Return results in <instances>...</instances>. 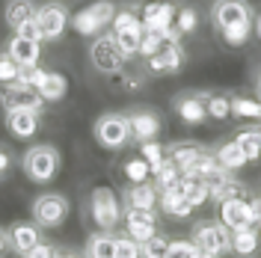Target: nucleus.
Returning <instances> with one entry per match:
<instances>
[{
	"instance_id": "obj_7",
	"label": "nucleus",
	"mask_w": 261,
	"mask_h": 258,
	"mask_svg": "<svg viewBox=\"0 0 261 258\" xmlns=\"http://www.w3.org/2000/svg\"><path fill=\"white\" fill-rule=\"evenodd\" d=\"M172 3L166 0H148L140 12V21H143V33H163L166 42H181V33L172 27Z\"/></svg>"
},
{
	"instance_id": "obj_41",
	"label": "nucleus",
	"mask_w": 261,
	"mask_h": 258,
	"mask_svg": "<svg viewBox=\"0 0 261 258\" xmlns=\"http://www.w3.org/2000/svg\"><path fill=\"white\" fill-rule=\"evenodd\" d=\"M199 249H196L193 241H169V249L163 258H196Z\"/></svg>"
},
{
	"instance_id": "obj_21",
	"label": "nucleus",
	"mask_w": 261,
	"mask_h": 258,
	"mask_svg": "<svg viewBox=\"0 0 261 258\" xmlns=\"http://www.w3.org/2000/svg\"><path fill=\"white\" fill-rule=\"evenodd\" d=\"M181 175H193V178H199V181H208V184H214L217 178H223V175H228L226 169L220 166V161H217V154H211V151H202L199 158H196Z\"/></svg>"
},
{
	"instance_id": "obj_26",
	"label": "nucleus",
	"mask_w": 261,
	"mask_h": 258,
	"mask_svg": "<svg viewBox=\"0 0 261 258\" xmlns=\"http://www.w3.org/2000/svg\"><path fill=\"white\" fill-rule=\"evenodd\" d=\"M36 3L33 0H9L6 3V12H3V21L12 27V30H18L21 24H27V21H33L36 18Z\"/></svg>"
},
{
	"instance_id": "obj_43",
	"label": "nucleus",
	"mask_w": 261,
	"mask_h": 258,
	"mask_svg": "<svg viewBox=\"0 0 261 258\" xmlns=\"http://www.w3.org/2000/svg\"><path fill=\"white\" fill-rule=\"evenodd\" d=\"M116 258H140V243L134 238H116Z\"/></svg>"
},
{
	"instance_id": "obj_40",
	"label": "nucleus",
	"mask_w": 261,
	"mask_h": 258,
	"mask_svg": "<svg viewBox=\"0 0 261 258\" xmlns=\"http://www.w3.org/2000/svg\"><path fill=\"white\" fill-rule=\"evenodd\" d=\"M148 175H151V169H148V163L143 161V158H130V161L125 163V178H128L130 184L148 181Z\"/></svg>"
},
{
	"instance_id": "obj_37",
	"label": "nucleus",
	"mask_w": 261,
	"mask_h": 258,
	"mask_svg": "<svg viewBox=\"0 0 261 258\" xmlns=\"http://www.w3.org/2000/svg\"><path fill=\"white\" fill-rule=\"evenodd\" d=\"M143 145V151H140V158L148 163V169L154 172L158 166H161L163 161H166V148H163L161 143H154V140H148V143H140Z\"/></svg>"
},
{
	"instance_id": "obj_51",
	"label": "nucleus",
	"mask_w": 261,
	"mask_h": 258,
	"mask_svg": "<svg viewBox=\"0 0 261 258\" xmlns=\"http://www.w3.org/2000/svg\"><path fill=\"white\" fill-rule=\"evenodd\" d=\"M255 228H258V235H261V217H258V223H255Z\"/></svg>"
},
{
	"instance_id": "obj_10",
	"label": "nucleus",
	"mask_w": 261,
	"mask_h": 258,
	"mask_svg": "<svg viewBox=\"0 0 261 258\" xmlns=\"http://www.w3.org/2000/svg\"><path fill=\"white\" fill-rule=\"evenodd\" d=\"M36 27L42 33V42H57L71 27V15L65 3H45L36 9Z\"/></svg>"
},
{
	"instance_id": "obj_4",
	"label": "nucleus",
	"mask_w": 261,
	"mask_h": 258,
	"mask_svg": "<svg viewBox=\"0 0 261 258\" xmlns=\"http://www.w3.org/2000/svg\"><path fill=\"white\" fill-rule=\"evenodd\" d=\"M92 137L101 148L116 151L122 145L130 143V125H128V113H104L95 119L92 125Z\"/></svg>"
},
{
	"instance_id": "obj_33",
	"label": "nucleus",
	"mask_w": 261,
	"mask_h": 258,
	"mask_svg": "<svg viewBox=\"0 0 261 258\" xmlns=\"http://www.w3.org/2000/svg\"><path fill=\"white\" fill-rule=\"evenodd\" d=\"M151 178H154V187H158V190H166V187H175V184L181 181V169L166 158V161L151 172Z\"/></svg>"
},
{
	"instance_id": "obj_9",
	"label": "nucleus",
	"mask_w": 261,
	"mask_h": 258,
	"mask_svg": "<svg viewBox=\"0 0 261 258\" xmlns=\"http://www.w3.org/2000/svg\"><path fill=\"white\" fill-rule=\"evenodd\" d=\"M89 63H92V68H95L98 74L116 78V74L125 68V57L119 54L113 36H104V33H101V36L92 39V45H89Z\"/></svg>"
},
{
	"instance_id": "obj_13",
	"label": "nucleus",
	"mask_w": 261,
	"mask_h": 258,
	"mask_svg": "<svg viewBox=\"0 0 261 258\" xmlns=\"http://www.w3.org/2000/svg\"><path fill=\"white\" fill-rule=\"evenodd\" d=\"M211 21L217 30L241 24V21H252V9L246 0H217L211 6Z\"/></svg>"
},
{
	"instance_id": "obj_44",
	"label": "nucleus",
	"mask_w": 261,
	"mask_h": 258,
	"mask_svg": "<svg viewBox=\"0 0 261 258\" xmlns=\"http://www.w3.org/2000/svg\"><path fill=\"white\" fill-rule=\"evenodd\" d=\"M24 258H60V249L50 246V243H45V241H39Z\"/></svg>"
},
{
	"instance_id": "obj_49",
	"label": "nucleus",
	"mask_w": 261,
	"mask_h": 258,
	"mask_svg": "<svg viewBox=\"0 0 261 258\" xmlns=\"http://www.w3.org/2000/svg\"><path fill=\"white\" fill-rule=\"evenodd\" d=\"M255 98H261V71H258V78H255Z\"/></svg>"
},
{
	"instance_id": "obj_23",
	"label": "nucleus",
	"mask_w": 261,
	"mask_h": 258,
	"mask_svg": "<svg viewBox=\"0 0 261 258\" xmlns=\"http://www.w3.org/2000/svg\"><path fill=\"white\" fill-rule=\"evenodd\" d=\"M36 92L42 95L45 104H57V101H63L68 95V81H65V74H60V71H45V78L39 81Z\"/></svg>"
},
{
	"instance_id": "obj_5",
	"label": "nucleus",
	"mask_w": 261,
	"mask_h": 258,
	"mask_svg": "<svg viewBox=\"0 0 261 258\" xmlns=\"http://www.w3.org/2000/svg\"><path fill=\"white\" fill-rule=\"evenodd\" d=\"M89 214H92V223L101 231H110L122 223V199L116 196V190L110 187H95L89 196Z\"/></svg>"
},
{
	"instance_id": "obj_48",
	"label": "nucleus",
	"mask_w": 261,
	"mask_h": 258,
	"mask_svg": "<svg viewBox=\"0 0 261 258\" xmlns=\"http://www.w3.org/2000/svg\"><path fill=\"white\" fill-rule=\"evenodd\" d=\"M252 30H255V36H258V39H261V12H258V18L252 21Z\"/></svg>"
},
{
	"instance_id": "obj_46",
	"label": "nucleus",
	"mask_w": 261,
	"mask_h": 258,
	"mask_svg": "<svg viewBox=\"0 0 261 258\" xmlns=\"http://www.w3.org/2000/svg\"><path fill=\"white\" fill-rule=\"evenodd\" d=\"M9 169H12V151L6 145H0V178L9 175Z\"/></svg>"
},
{
	"instance_id": "obj_31",
	"label": "nucleus",
	"mask_w": 261,
	"mask_h": 258,
	"mask_svg": "<svg viewBox=\"0 0 261 258\" xmlns=\"http://www.w3.org/2000/svg\"><path fill=\"white\" fill-rule=\"evenodd\" d=\"M211 187V199L220 205V202H226V199H234V196H244V184L238 181V178H231V175H223V178H217L214 184H208Z\"/></svg>"
},
{
	"instance_id": "obj_28",
	"label": "nucleus",
	"mask_w": 261,
	"mask_h": 258,
	"mask_svg": "<svg viewBox=\"0 0 261 258\" xmlns=\"http://www.w3.org/2000/svg\"><path fill=\"white\" fill-rule=\"evenodd\" d=\"M234 143L244 148V154H246V163H252V161H258L261 158V128H244V131H238V137H234Z\"/></svg>"
},
{
	"instance_id": "obj_30",
	"label": "nucleus",
	"mask_w": 261,
	"mask_h": 258,
	"mask_svg": "<svg viewBox=\"0 0 261 258\" xmlns=\"http://www.w3.org/2000/svg\"><path fill=\"white\" fill-rule=\"evenodd\" d=\"M217 161H220V166H223L226 172H234V169H244V166H246V154H244V148L231 140V143L220 145Z\"/></svg>"
},
{
	"instance_id": "obj_47",
	"label": "nucleus",
	"mask_w": 261,
	"mask_h": 258,
	"mask_svg": "<svg viewBox=\"0 0 261 258\" xmlns=\"http://www.w3.org/2000/svg\"><path fill=\"white\" fill-rule=\"evenodd\" d=\"M6 249H9V241H6V231L0 228V258H3V252H6Z\"/></svg>"
},
{
	"instance_id": "obj_14",
	"label": "nucleus",
	"mask_w": 261,
	"mask_h": 258,
	"mask_svg": "<svg viewBox=\"0 0 261 258\" xmlns=\"http://www.w3.org/2000/svg\"><path fill=\"white\" fill-rule=\"evenodd\" d=\"M122 220H125V231H128V238H134L137 243H143V241H148V238L158 235V217H154V211L125 208Z\"/></svg>"
},
{
	"instance_id": "obj_12",
	"label": "nucleus",
	"mask_w": 261,
	"mask_h": 258,
	"mask_svg": "<svg viewBox=\"0 0 261 258\" xmlns=\"http://www.w3.org/2000/svg\"><path fill=\"white\" fill-rule=\"evenodd\" d=\"M128 125H130V140H137V143L158 140V134H161V128H163L161 113H158V110H146V107L130 110L128 113Z\"/></svg>"
},
{
	"instance_id": "obj_38",
	"label": "nucleus",
	"mask_w": 261,
	"mask_h": 258,
	"mask_svg": "<svg viewBox=\"0 0 261 258\" xmlns=\"http://www.w3.org/2000/svg\"><path fill=\"white\" fill-rule=\"evenodd\" d=\"M172 27H175L181 36H190V33H196V27H199L196 9H190V6H181L178 15H175V21H172Z\"/></svg>"
},
{
	"instance_id": "obj_27",
	"label": "nucleus",
	"mask_w": 261,
	"mask_h": 258,
	"mask_svg": "<svg viewBox=\"0 0 261 258\" xmlns=\"http://www.w3.org/2000/svg\"><path fill=\"white\" fill-rule=\"evenodd\" d=\"M83 258H116V235L110 231H98L86 241Z\"/></svg>"
},
{
	"instance_id": "obj_3",
	"label": "nucleus",
	"mask_w": 261,
	"mask_h": 258,
	"mask_svg": "<svg viewBox=\"0 0 261 258\" xmlns=\"http://www.w3.org/2000/svg\"><path fill=\"white\" fill-rule=\"evenodd\" d=\"M190 241L196 243V249L202 255H226L231 252V231H228L220 220H205V223H196Z\"/></svg>"
},
{
	"instance_id": "obj_34",
	"label": "nucleus",
	"mask_w": 261,
	"mask_h": 258,
	"mask_svg": "<svg viewBox=\"0 0 261 258\" xmlns=\"http://www.w3.org/2000/svg\"><path fill=\"white\" fill-rule=\"evenodd\" d=\"M223 36V42L231 45V48H241L246 39H249V33H252V21H241V24H231V27H223V30H217Z\"/></svg>"
},
{
	"instance_id": "obj_42",
	"label": "nucleus",
	"mask_w": 261,
	"mask_h": 258,
	"mask_svg": "<svg viewBox=\"0 0 261 258\" xmlns=\"http://www.w3.org/2000/svg\"><path fill=\"white\" fill-rule=\"evenodd\" d=\"M163 33H143V42H140V57H151V54H158L163 48Z\"/></svg>"
},
{
	"instance_id": "obj_2",
	"label": "nucleus",
	"mask_w": 261,
	"mask_h": 258,
	"mask_svg": "<svg viewBox=\"0 0 261 258\" xmlns=\"http://www.w3.org/2000/svg\"><path fill=\"white\" fill-rule=\"evenodd\" d=\"M116 3L113 0H95V3H89V6H83L77 15H71V27L77 36H89V39H95L104 33V27H110L116 18Z\"/></svg>"
},
{
	"instance_id": "obj_18",
	"label": "nucleus",
	"mask_w": 261,
	"mask_h": 258,
	"mask_svg": "<svg viewBox=\"0 0 261 258\" xmlns=\"http://www.w3.org/2000/svg\"><path fill=\"white\" fill-rule=\"evenodd\" d=\"M175 113L184 125H202L208 119V110H205V95L202 92H181L175 98Z\"/></svg>"
},
{
	"instance_id": "obj_29",
	"label": "nucleus",
	"mask_w": 261,
	"mask_h": 258,
	"mask_svg": "<svg viewBox=\"0 0 261 258\" xmlns=\"http://www.w3.org/2000/svg\"><path fill=\"white\" fill-rule=\"evenodd\" d=\"M202 151H205V148H202V145H196V143H175L172 148H166V158L175 163L181 172H184V169H187V166L202 154Z\"/></svg>"
},
{
	"instance_id": "obj_45",
	"label": "nucleus",
	"mask_w": 261,
	"mask_h": 258,
	"mask_svg": "<svg viewBox=\"0 0 261 258\" xmlns=\"http://www.w3.org/2000/svg\"><path fill=\"white\" fill-rule=\"evenodd\" d=\"M15 33L18 36H24V39H33V42H42V33H39V27H36V18L27 21V24H21Z\"/></svg>"
},
{
	"instance_id": "obj_17",
	"label": "nucleus",
	"mask_w": 261,
	"mask_h": 258,
	"mask_svg": "<svg viewBox=\"0 0 261 258\" xmlns=\"http://www.w3.org/2000/svg\"><path fill=\"white\" fill-rule=\"evenodd\" d=\"M6 113V128L15 140H33L39 128H42V116L33 113V110H3Z\"/></svg>"
},
{
	"instance_id": "obj_22",
	"label": "nucleus",
	"mask_w": 261,
	"mask_h": 258,
	"mask_svg": "<svg viewBox=\"0 0 261 258\" xmlns=\"http://www.w3.org/2000/svg\"><path fill=\"white\" fill-rule=\"evenodd\" d=\"M158 205L166 217H172V220H187L193 208L184 202V193H181V187H166V190H158Z\"/></svg>"
},
{
	"instance_id": "obj_20",
	"label": "nucleus",
	"mask_w": 261,
	"mask_h": 258,
	"mask_svg": "<svg viewBox=\"0 0 261 258\" xmlns=\"http://www.w3.org/2000/svg\"><path fill=\"white\" fill-rule=\"evenodd\" d=\"M125 208H140V211H154L158 208V187L154 181H137L125 190Z\"/></svg>"
},
{
	"instance_id": "obj_6",
	"label": "nucleus",
	"mask_w": 261,
	"mask_h": 258,
	"mask_svg": "<svg viewBox=\"0 0 261 258\" xmlns=\"http://www.w3.org/2000/svg\"><path fill=\"white\" fill-rule=\"evenodd\" d=\"M71 205L63 193H42L33 199V223L39 228H60L68 220Z\"/></svg>"
},
{
	"instance_id": "obj_52",
	"label": "nucleus",
	"mask_w": 261,
	"mask_h": 258,
	"mask_svg": "<svg viewBox=\"0 0 261 258\" xmlns=\"http://www.w3.org/2000/svg\"><path fill=\"white\" fill-rule=\"evenodd\" d=\"M196 258H214V255H202V252H199V255H196Z\"/></svg>"
},
{
	"instance_id": "obj_1",
	"label": "nucleus",
	"mask_w": 261,
	"mask_h": 258,
	"mask_svg": "<svg viewBox=\"0 0 261 258\" xmlns=\"http://www.w3.org/2000/svg\"><path fill=\"white\" fill-rule=\"evenodd\" d=\"M60 166H63V154H60L57 145H48V143L30 145L24 151V158H21V169L33 184H50L60 175Z\"/></svg>"
},
{
	"instance_id": "obj_19",
	"label": "nucleus",
	"mask_w": 261,
	"mask_h": 258,
	"mask_svg": "<svg viewBox=\"0 0 261 258\" xmlns=\"http://www.w3.org/2000/svg\"><path fill=\"white\" fill-rule=\"evenodd\" d=\"M6 54L21 68H30V65H39V60H42V42H33V39H24V36L15 33L9 39V45H6Z\"/></svg>"
},
{
	"instance_id": "obj_11",
	"label": "nucleus",
	"mask_w": 261,
	"mask_h": 258,
	"mask_svg": "<svg viewBox=\"0 0 261 258\" xmlns=\"http://www.w3.org/2000/svg\"><path fill=\"white\" fill-rule=\"evenodd\" d=\"M0 107L3 110H33V113L42 116L45 101H42V95L33 86H18V83H12V86H3L0 89Z\"/></svg>"
},
{
	"instance_id": "obj_25",
	"label": "nucleus",
	"mask_w": 261,
	"mask_h": 258,
	"mask_svg": "<svg viewBox=\"0 0 261 258\" xmlns=\"http://www.w3.org/2000/svg\"><path fill=\"white\" fill-rule=\"evenodd\" d=\"M178 187H181V193H184V202H187L193 211L202 208V205L211 199V187H208V181H199V178H193V175H181Z\"/></svg>"
},
{
	"instance_id": "obj_35",
	"label": "nucleus",
	"mask_w": 261,
	"mask_h": 258,
	"mask_svg": "<svg viewBox=\"0 0 261 258\" xmlns=\"http://www.w3.org/2000/svg\"><path fill=\"white\" fill-rule=\"evenodd\" d=\"M205 110H208V119H228L231 116V98L211 92V95H205Z\"/></svg>"
},
{
	"instance_id": "obj_8",
	"label": "nucleus",
	"mask_w": 261,
	"mask_h": 258,
	"mask_svg": "<svg viewBox=\"0 0 261 258\" xmlns=\"http://www.w3.org/2000/svg\"><path fill=\"white\" fill-rule=\"evenodd\" d=\"M217 214H220V223L234 231V228H246V226H255L261 217L258 202H249L244 196H234V199H226L217 205Z\"/></svg>"
},
{
	"instance_id": "obj_36",
	"label": "nucleus",
	"mask_w": 261,
	"mask_h": 258,
	"mask_svg": "<svg viewBox=\"0 0 261 258\" xmlns=\"http://www.w3.org/2000/svg\"><path fill=\"white\" fill-rule=\"evenodd\" d=\"M166 249H169V241L158 231L154 238H148V241L140 243V258H163L166 255Z\"/></svg>"
},
{
	"instance_id": "obj_32",
	"label": "nucleus",
	"mask_w": 261,
	"mask_h": 258,
	"mask_svg": "<svg viewBox=\"0 0 261 258\" xmlns=\"http://www.w3.org/2000/svg\"><path fill=\"white\" fill-rule=\"evenodd\" d=\"M231 116H238V119H261V98L234 95L231 98Z\"/></svg>"
},
{
	"instance_id": "obj_50",
	"label": "nucleus",
	"mask_w": 261,
	"mask_h": 258,
	"mask_svg": "<svg viewBox=\"0 0 261 258\" xmlns=\"http://www.w3.org/2000/svg\"><path fill=\"white\" fill-rule=\"evenodd\" d=\"M60 258H77L74 252H60Z\"/></svg>"
},
{
	"instance_id": "obj_16",
	"label": "nucleus",
	"mask_w": 261,
	"mask_h": 258,
	"mask_svg": "<svg viewBox=\"0 0 261 258\" xmlns=\"http://www.w3.org/2000/svg\"><path fill=\"white\" fill-rule=\"evenodd\" d=\"M6 241H9V249H12V252H18V255L24 258L36 243L42 241V231H39L36 223L18 220V223H12V226L6 228Z\"/></svg>"
},
{
	"instance_id": "obj_39",
	"label": "nucleus",
	"mask_w": 261,
	"mask_h": 258,
	"mask_svg": "<svg viewBox=\"0 0 261 258\" xmlns=\"http://www.w3.org/2000/svg\"><path fill=\"white\" fill-rule=\"evenodd\" d=\"M18 74H21V65L6 50H0V86H12L18 81Z\"/></svg>"
},
{
	"instance_id": "obj_53",
	"label": "nucleus",
	"mask_w": 261,
	"mask_h": 258,
	"mask_svg": "<svg viewBox=\"0 0 261 258\" xmlns=\"http://www.w3.org/2000/svg\"><path fill=\"white\" fill-rule=\"evenodd\" d=\"M258 208H261V199H258Z\"/></svg>"
},
{
	"instance_id": "obj_24",
	"label": "nucleus",
	"mask_w": 261,
	"mask_h": 258,
	"mask_svg": "<svg viewBox=\"0 0 261 258\" xmlns=\"http://www.w3.org/2000/svg\"><path fill=\"white\" fill-rule=\"evenodd\" d=\"M261 246V235L255 226H246V228H234L231 231V252L241 258H249L255 255Z\"/></svg>"
},
{
	"instance_id": "obj_15",
	"label": "nucleus",
	"mask_w": 261,
	"mask_h": 258,
	"mask_svg": "<svg viewBox=\"0 0 261 258\" xmlns=\"http://www.w3.org/2000/svg\"><path fill=\"white\" fill-rule=\"evenodd\" d=\"M184 48H181V42H163V48L158 54H151L146 63H148V71L151 74H175L181 71V65H184Z\"/></svg>"
}]
</instances>
